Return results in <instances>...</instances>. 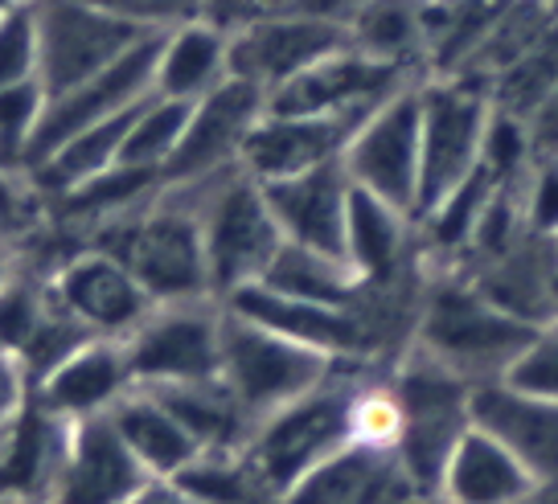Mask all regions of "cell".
<instances>
[{
  "instance_id": "1",
  "label": "cell",
  "mask_w": 558,
  "mask_h": 504,
  "mask_svg": "<svg viewBox=\"0 0 558 504\" xmlns=\"http://www.w3.org/2000/svg\"><path fill=\"white\" fill-rule=\"evenodd\" d=\"M83 246H99L107 255H116L136 275L153 304L214 299L202 222H197L190 193L177 185H165L157 197L95 226Z\"/></svg>"
},
{
  "instance_id": "2",
  "label": "cell",
  "mask_w": 558,
  "mask_h": 504,
  "mask_svg": "<svg viewBox=\"0 0 558 504\" xmlns=\"http://www.w3.org/2000/svg\"><path fill=\"white\" fill-rule=\"evenodd\" d=\"M534 332L538 324L501 312L464 275L427 271L411 345L436 357L439 366H448L456 378H464L476 390L488 382H506V373L530 348Z\"/></svg>"
},
{
  "instance_id": "3",
  "label": "cell",
  "mask_w": 558,
  "mask_h": 504,
  "mask_svg": "<svg viewBox=\"0 0 558 504\" xmlns=\"http://www.w3.org/2000/svg\"><path fill=\"white\" fill-rule=\"evenodd\" d=\"M369 373L378 369L341 361L308 394H300L255 422L243 455L271 496L283 501L316 464H325L332 452L353 443V402Z\"/></svg>"
},
{
  "instance_id": "4",
  "label": "cell",
  "mask_w": 558,
  "mask_h": 504,
  "mask_svg": "<svg viewBox=\"0 0 558 504\" xmlns=\"http://www.w3.org/2000/svg\"><path fill=\"white\" fill-rule=\"evenodd\" d=\"M190 193L197 222H202V246H206L209 292L222 304L234 292L259 283L271 267L276 250L283 246L271 206L263 197V185L243 169H227L193 185H177Z\"/></svg>"
},
{
  "instance_id": "5",
  "label": "cell",
  "mask_w": 558,
  "mask_h": 504,
  "mask_svg": "<svg viewBox=\"0 0 558 504\" xmlns=\"http://www.w3.org/2000/svg\"><path fill=\"white\" fill-rule=\"evenodd\" d=\"M386 382L395 390L402 415L395 455L418 496L436 501L444 464L472 427V385L415 345L386 369Z\"/></svg>"
},
{
  "instance_id": "6",
  "label": "cell",
  "mask_w": 558,
  "mask_h": 504,
  "mask_svg": "<svg viewBox=\"0 0 558 504\" xmlns=\"http://www.w3.org/2000/svg\"><path fill=\"white\" fill-rule=\"evenodd\" d=\"M418 206L415 218L439 206L481 164L485 127L493 120L488 90L472 78H423L418 83Z\"/></svg>"
},
{
  "instance_id": "7",
  "label": "cell",
  "mask_w": 558,
  "mask_h": 504,
  "mask_svg": "<svg viewBox=\"0 0 558 504\" xmlns=\"http://www.w3.org/2000/svg\"><path fill=\"white\" fill-rule=\"evenodd\" d=\"M341 361L308 345H296L271 329H259L243 316L222 308V369L218 378L234 390L243 410L255 422L271 410L288 406L292 398L320 385Z\"/></svg>"
},
{
  "instance_id": "8",
  "label": "cell",
  "mask_w": 558,
  "mask_h": 504,
  "mask_svg": "<svg viewBox=\"0 0 558 504\" xmlns=\"http://www.w3.org/2000/svg\"><path fill=\"white\" fill-rule=\"evenodd\" d=\"M123 353L136 385L206 382L222 369V304L177 299L153 304V312L123 336Z\"/></svg>"
},
{
  "instance_id": "9",
  "label": "cell",
  "mask_w": 558,
  "mask_h": 504,
  "mask_svg": "<svg viewBox=\"0 0 558 504\" xmlns=\"http://www.w3.org/2000/svg\"><path fill=\"white\" fill-rule=\"evenodd\" d=\"M418 83L423 78L407 83L383 107H374L341 152V169L353 189L374 193L411 218L418 206Z\"/></svg>"
},
{
  "instance_id": "10",
  "label": "cell",
  "mask_w": 558,
  "mask_h": 504,
  "mask_svg": "<svg viewBox=\"0 0 558 504\" xmlns=\"http://www.w3.org/2000/svg\"><path fill=\"white\" fill-rule=\"evenodd\" d=\"M37 4V87L46 99L78 87L136 46V29L107 17L87 0H34Z\"/></svg>"
},
{
  "instance_id": "11",
  "label": "cell",
  "mask_w": 558,
  "mask_h": 504,
  "mask_svg": "<svg viewBox=\"0 0 558 504\" xmlns=\"http://www.w3.org/2000/svg\"><path fill=\"white\" fill-rule=\"evenodd\" d=\"M423 74L402 66L374 62L366 53L332 50L329 58L300 70L279 90L267 95V111L276 115H316V120H366L374 107H383L395 90L415 83Z\"/></svg>"
},
{
  "instance_id": "12",
  "label": "cell",
  "mask_w": 558,
  "mask_h": 504,
  "mask_svg": "<svg viewBox=\"0 0 558 504\" xmlns=\"http://www.w3.org/2000/svg\"><path fill=\"white\" fill-rule=\"evenodd\" d=\"M157 53H160V37H140L132 50L123 53V58H116L107 70H99L95 78L46 99L41 120H37V132H34V144H29L25 173L34 169L37 160L50 157L53 148H62L66 139L78 136V132H87L95 123L120 115L128 107L144 103V99L153 95Z\"/></svg>"
},
{
  "instance_id": "13",
  "label": "cell",
  "mask_w": 558,
  "mask_h": 504,
  "mask_svg": "<svg viewBox=\"0 0 558 504\" xmlns=\"http://www.w3.org/2000/svg\"><path fill=\"white\" fill-rule=\"evenodd\" d=\"M267 115V90L243 78H227L222 87L190 103V123L181 132L177 152L165 164V185H193L214 173L239 169L246 136Z\"/></svg>"
},
{
  "instance_id": "14",
  "label": "cell",
  "mask_w": 558,
  "mask_h": 504,
  "mask_svg": "<svg viewBox=\"0 0 558 504\" xmlns=\"http://www.w3.org/2000/svg\"><path fill=\"white\" fill-rule=\"evenodd\" d=\"M50 292L62 304V312L74 316L90 336L111 341H123L153 312V299L136 275L99 246H74L50 271Z\"/></svg>"
},
{
  "instance_id": "15",
  "label": "cell",
  "mask_w": 558,
  "mask_h": 504,
  "mask_svg": "<svg viewBox=\"0 0 558 504\" xmlns=\"http://www.w3.org/2000/svg\"><path fill=\"white\" fill-rule=\"evenodd\" d=\"M345 46V29L332 21H316L304 13H276L230 29V78H243L259 90H279L300 70L329 58Z\"/></svg>"
},
{
  "instance_id": "16",
  "label": "cell",
  "mask_w": 558,
  "mask_h": 504,
  "mask_svg": "<svg viewBox=\"0 0 558 504\" xmlns=\"http://www.w3.org/2000/svg\"><path fill=\"white\" fill-rule=\"evenodd\" d=\"M222 308L234 316H243L259 329H271L296 345H308L316 353H325L332 361L345 366H366V341H362V324L353 308L341 304H313V299H296L271 292L263 283H251L243 292H234L222 299ZM369 369V366H366Z\"/></svg>"
},
{
  "instance_id": "17",
  "label": "cell",
  "mask_w": 558,
  "mask_h": 504,
  "mask_svg": "<svg viewBox=\"0 0 558 504\" xmlns=\"http://www.w3.org/2000/svg\"><path fill=\"white\" fill-rule=\"evenodd\" d=\"M132 390H136V378L128 366L123 341L90 336L70 357H62L46 378H37L34 402L62 422H83V418L111 415V406Z\"/></svg>"
},
{
  "instance_id": "18",
  "label": "cell",
  "mask_w": 558,
  "mask_h": 504,
  "mask_svg": "<svg viewBox=\"0 0 558 504\" xmlns=\"http://www.w3.org/2000/svg\"><path fill=\"white\" fill-rule=\"evenodd\" d=\"M144 480H153L128 452L111 418L70 422L62 471L50 492V504H123Z\"/></svg>"
},
{
  "instance_id": "19",
  "label": "cell",
  "mask_w": 558,
  "mask_h": 504,
  "mask_svg": "<svg viewBox=\"0 0 558 504\" xmlns=\"http://www.w3.org/2000/svg\"><path fill=\"white\" fill-rule=\"evenodd\" d=\"M349 185L341 160L308 169L288 181L263 185V197L271 206L283 243L308 246L332 259H345V218H349Z\"/></svg>"
},
{
  "instance_id": "20",
  "label": "cell",
  "mask_w": 558,
  "mask_h": 504,
  "mask_svg": "<svg viewBox=\"0 0 558 504\" xmlns=\"http://www.w3.org/2000/svg\"><path fill=\"white\" fill-rule=\"evenodd\" d=\"M472 422L497 435L542 488H558V402L488 382L472 390Z\"/></svg>"
},
{
  "instance_id": "21",
  "label": "cell",
  "mask_w": 558,
  "mask_h": 504,
  "mask_svg": "<svg viewBox=\"0 0 558 504\" xmlns=\"http://www.w3.org/2000/svg\"><path fill=\"white\" fill-rule=\"evenodd\" d=\"M362 120H316V115H276L267 111L255 132L246 136L239 169L251 173L259 185L288 181L308 169L341 160L349 136Z\"/></svg>"
},
{
  "instance_id": "22",
  "label": "cell",
  "mask_w": 558,
  "mask_h": 504,
  "mask_svg": "<svg viewBox=\"0 0 558 504\" xmlns=\"http://www.w3.org/2000/svg\"><path fill=\"white\" fill-rule=\"evenodd\" d=\"M423 501L402 471L399 455L390 447H369V443H345L332 452L325 464H316L300 480L283 504H411Z\"/></svg>"
},
{
  "instance_id": "23",
  "label": "cell",
  "mask_w": 558,
  "mask_h": 504,
  "mask_svg": "<svg viewBox=\"0 0 558 504\" xmlns=\"http://www.w3.org/2000/svg\"><path fill=\"white\" fill-rule=\"evenodd\" d=\"M542 484L497 435L472 422L439 476V504H534Z\"/></svg>"
},
{
  "instance_id": "24",
  "label": "cell",
  "mask_w": 558,
  "mask_h": 504,
  "mask_svg": "<svg viewBox=\"0 0 558 504\" xmlns=\"http://www.w3.org/2000/svg\"><path fill=\"white\" fill-rule=\"evenodd\" d=\"M70 422L41 410L34 398L17 418L0 427V501L50 504L62 471Z\"/></svg>"
},
{
  "instance_id": "25",
  "label": "cell",
  "mask_w": 558,
  "mask_h": 504,
  "mask_svg": "<svg viewBox=\"0 0 558 504\" xmlns=\"http://www.w3.org/2000/svg\"><path fill=\"white\" fill-rule=\"evenodd\" d=\"M418 259L415 218L402 209L386 206L383 197L366 189L349 193V218H345V262L349 271L374 283V279L399 275L402 267Z\"/></svg>"
},
{
  "instance_id": "26",
  "label": "cell",
  "mask_w": 558,
  "mask_h": 504,
  "mask_svg": "<svg viewBox=\"0 0 558 504\" xmlns=\"http://www.w3.org/2000/svg\"><path fill=\"white\" fill-rule=\"evenodd\" d=\"M181 422V431L197 443V452H246V439L255 431V418L243 410L222 378L206 382H177V385H140Z\"/></svg>"
},
{
  "instance_id": "27",
  "label": "cell",
  "mask_w": 558,
  "mask_h": 504,
  "mask_svg": "<svg viewBox=\"0 0 558 504\" xmlns=\"http://www.w3.org/2000/svg\"><path fill=\"white\" fill-rule=\"evenodd\" d=\"M230 78V34L193 21L173 34L160 37L157 74H153V95L177 99V103H197L202 95L222 87Z\"/></svg>"
},
{
  "instance_id": "28",
  "label": "cell",
  "mask_w": 558,
  "mask_h": 504,
  "mask_svg": "<svg viewBox=\"0 0 558 504\" xmlns=\"http://www.w3.org/2000/svg\"><path fill=\"white\" fill-rule=\"evenodd\" d=\"M107 418H111V427L128 443V452L136 455V464L153 480H173L177 471L202 455L197 443L181 431V422L157 402V394H148L140 385L132 394H123Z\"/></svg>"
},
{
  "instance_id": "29",
  "label": "cell",
  "mask_w": 558,
  "mask_h": 504,
  "mask_svg": "<svg viewBox=\"0 0 558 504\" xmlns=\"http://www.w3.org/2000/svg\"><path fill=\"white\" fill-rule=\"evenodd\" d=\"M509 0H418L423 78H456Z\"/></svg>"
},
{
  "instance_id": "30",
  "label": "cell",
  "mask_w": 558,
  "mask_h": 504,
  "mask_svg": "<svg viewBox=\"0 0 558 504\" xmlns=\"http://www.w3.org/2000/svg\"><path fill=\"white\" fill-rule=\"evenodd\" d=\"M345 46L386 66L423 74V17L418 0H362L345 21Z\"/></svg>"
},
{
  "instance_id": "31",
  "label": "cell",
  "mask_w": 558,
  "mask_h": 504,
  "mask_svg": "<svg viewBox=\"0 0 558 504\" xmlns=\"http://www.w3.org/2000/svg\"><path fill=\"white\" fill-rule=\"evenodd\" d=\"M555 29L558 17L542 0H509L501 9V17L493 21V29L485 34V41L469 58V66L460 70L456 78H472V83L488 87L501 70H509L518 58H525L534 46H542Z\"/></svg>"
},
{
  "instance_id": "32",
  "label": "cell",
  "mask_w": 558,
  "mask_h": 504,
  "mask_svg": "<svg viewBox=\"0 0 558 504\" xmlns=\"http://www.w3.org/2000/svg\"><path fill=\"white\" fill-rule=\"evenodd\" d=\"M259 283L271 292H283V296L313 299V304H341V308L353 304L357 287H362V279L349 271L345 259H332V255L292 243L279 246Z\"/></svg>"
},
{
  "instance_id": "33",
  "label": "cell",
  "mask_w": 558,
  "mask_h": 504,
  "mask_svg": "<svg viewBox=\"0 0 558 504\" xmlns=\"http://www.w3.org/2000/svg\"><path fill=\"white\" fill-rule=\"evenodd\" d=\"M173 484H181L197 504H271V496L255 468L246 464L243 452H202L193 464L173 476Z\"/></svg>"
},
{
  "instance_id": "34",
  "label": "cell",
  "mask_w": 558,
  "mask_h": 504,
  "mask_svg": "<svg viewBox=\"0 0 558 504\" xmlns=\"http://www.w3.org/2000/svg\"><path fill=\"white\" fill-rule=\"evenodd\" d=\"M485 90L493 111L525 120L550 90H558V29L542 46H534L525 58H518L509 70H501Z\"/></svg>"
},
{
  "instance_id": "35",
  "label": "cell",
  "mask_w": 558,
  "mask_h": 504,
  "mask_svg": "<svg viewBox=\"0 0 558 504\" xmlns=\"http://www.w3.org/2000/svg\"><path fill=\"white\" fill-rule=\"evenodd\" d=\"M190 123V103H177V99H160L153 95L148 103L140 107L132 132L123 139L120 164H132V169H153V173L165 176V164L177 152L181 144V132Z\"/></svg>"
},
{
  "instance_id": "36",
  "label": "cell",
  "mask_w": 558,
  "mask_h": 504,
  "mask_svg": "<svg viewBox=\"0 0 558 504\" xmlns=\"http://www.w3.org/2000/svg\"><path fill=\"white\" fill-rule=\"evenodd\" d=\"M46 95L37 83L0 90V173H25Z\"/></svg>"
},
{
  "instance_id": "37",
  "label": "cell",
  "mask_w": 558,
  "mask_h": 504,
  "mask_svg": "<svg viewBox=\"0 0 558 504\" xmlns=\"http://www.w3.org/2000/svg\"><path fill=\"white\" fill-rule=\"evenodd\" d=\"M37 4L17 0L4 17H0V90L37 83Z\"/></svg>"
},
{
  "instance_id": "38",
  "label": "cell",
  "mask_w": 558,
  "mask_h": 504,
  "mask_svg": "<svg viewBox=\"0 0 558 504\" xmlns=\"http://www.w3.org/2000/svg\"><path fill=\"white\" fill-rule=\"evenodd\" d=\"M87 4L104 9L107 17L123 21L144 37H165L181 25L206 21V0H87Z\"/></svg>"
},
{
  "instance_id": "39",
  "label": "cell",
  "mask_w": 558,
  "mask_h": 504,
  "mask_svg": "<svg viewBox=\"0 0 558 504\" xmlns=\"http://www.w3.org/2000/svg\"><path fill=\"white\" fill-rule=\"evenodd\" d=\"M506 382L558 402V320H550V324H542L534 332V341L518 357V366L506 373Z\"/></svg>"
},
{
  "instance_id": "40",
  "label": "cell",
  "mask_w": 558,
  "mask_h": 504,
  "mask_svg": "<svg viewBox=\"0 0 558 504\" xmlns=\"http://www.w3.org/2000/svg\"><path fill=\"white\" fill-rule=\"evenodd\" d=\"M522 209L525 226L538 238H558V160H542L530 164V173L522 181Z\"/></svg>"
},
{
  "instance_id": "41",
  "label": "cell",
  "mask_w": 558,
  "mask_h": 504,
  "mask_svg": "<svg viewBox=\"0 0 558 504\" xmlns=\"http://www.w3.org/2000/svg\"><path fill=\"white\" fill-rule=\"evenodd\" d=\"M296 0H206V21L218 29H243L259 17H276V13H292Z\"/></svg>"
},
{
  "instance_id": "42",
  "label": "cell",
  "mask_w": 558,
  "mask_h": 504,
  "mask_svg": "<svg viewBox=\"0 0 558 504\" xmlns=\"http://www.w3.org/2000/svg\"><path fill=\"white\" fill-rule=\"evenodd\" d=\"M525 144H530V164L558 160V90H550L530 115L522 120Z\"/></svg>"
},
{
  "instance_id": "43",
  "label": "cell",
  "mask_w": 558,
  "mask_h": 504,
  "mask_svg": "<svg viewBox=\"0 0 558 504\" xmlns=\"http://www.w3.org/2000/svg\"><path fill=\"white\" fill-rule=\"evenodd\" d=\"M34 398V385L25 378V369L13 353H4L0 348V427L9 422V418H17L25 406Z\"/></svg>"
},
{
  "instance_id": "44",
  "label": "cell",
  "mask_w": 558,
  "mask_h": 504,
  "mask_svg": "<svg viewBox=\"0 0 558 504\" xmlns=\"http://www.w3.org/2000/svg\"><path fill=\"white\" fill-rule=\"evenodd\" d=\"M123 504H197V501L181 484H173V480H144Z\"/></svg>"
},
{
  "instance_id": "45",
  "label": "cell",
  "mask_w": 558,
  "mask_h": 504,
  "mask_svg": "<svg viewBox=\"0 0 558 504\" xmlns=\"http://www.w3.org/2000/svg\"><path fill=\"white\" fill-rule=\"evenodd\" d=\"M357 4H362V0H296L292 13H304V17H316V21H332V25L345 29V21L357 13Z\"/></svg>"
},
{
  "instance_id": "46",
  "label": "cell",
  "mask_w": 558,
  "mask_h": 504,
  "mask_svg": "<svg viewBox=\"0 0 558 504\" xmlns=\"http://www.w3.org/2000/svg\"><path fill=\"white\" fill-rule=\"evenodd\" d=\"M17 271H21V255H13L9 246L0 243V292L9 287V279L17 275Z\"/></svg>"
},
{
  "instance_id": "47",
  "label": "cell",
  "mask_w": 558,
  "mask_h": 504,
  "mask_svg": "<svg viewBox=\"0 0 558 504\" xmlns=\"http://www.w3.org/2000/svg\"><path fill=\"white\" fill-rule=\"evenodd\" d=\"M550 320H558V271H555V283H550Z\"/></svg>"
},
{
  "instance_id": "48",
  "label": "cell",
  "mask_w": 558,
  "mask_h": 504,
  "mask_svg": "<svg viewBox=\"0 0 558 504\" xmlns=\"http://www.w3.org/2000/svg\"><path fill=\"white\" fill-rule=\"evenodd\" d=\"M13 4H17V0H0V17H4V13L13 9Z\"/></svg>"
},
{
  "instance_id": "49",
  "label": "cell",
  "mask_w": 558,
  "mask_h": 504,
  "mask_svg": "<svg viewBox=\"0 0 558 504\" xmlns=\"http://www.w3.org/2000/svg\"><path fill=\"white\" fill-rule=\"evenodd\" d=\"M542 4H546V9H550V13L558 17V0H542Z\"/></svg>"
},
{
  "instance_id": "50",
  "label": "cell",
  "mask_w": 558,
  "mask_h": 504,
  "mask_svg": "<svg viewBox=\"0 0 558 504\" xmlns=\"http://www.w3.org/2000/svg\"><path fill=\"white\" fill-rule=\"evenodd\" d=\"M0 504H17V501H0Z\"/></svg>"
},
{
  "instance_id": "51",
  "label": "cell",
  "mask_w": 558,
  "mask_h": 504,
  "mask_svg": "<svg viewBox=\"0 0 558 504\" xmlns=\"http://www.w3.org/2000/svg\"><path fill=\"white\" fill-rule=\"evenodd\" d=\"M271 504H283V501H271Z\"/></svg>"
},
{
  "instance_id": "52",
  "label": "cell",
  "mask_w": 558,
  "mask_h": 504,
  "mask_svg": "<svg viewBox=\"0 0 558 504\" xmlns=\"http://www.w3.org/2000/svg\"><path fill=\"white\" fill-rule=\"evenodd\" d=\"M555 246H558V238H555Z\"/></svg>"
}]
</instances>
